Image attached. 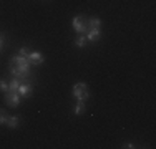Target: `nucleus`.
<instances>
[{
	"instance_id": "nucleus-17",
	"label": "nucleus",
	"mask_w": 156,
	"mask_h": 149,
	"mask_svg": "<svg viewBox=\"0 0 156 149\" xmlns=\"http://www.w3.org/2000/svg\"><path fill=\"white\" fill-rule=\"evenodd\" d=\"M3 43H5V38H3V35H0V50L3 48Z\"/></svg>"
},
{
	"instance_id": "nucleus-13",
	"label": "nucleus",
	"mask_w": 156,
	"mask_h": 149,
	"mask_svg": "<svg viewBox=\"0 0 156 149\" xmlns=\"http://www.w3.org/2000/svg\"><path fill=\"white\" fill-rule=\"evenodd\" d=\"M7 118H9V114H7L5 109H0V124H5Z\"/></svg>"
},
{
	"instance_id": "nucleus-11",
	"label": "nucleus",
	"mask_w": 156,
	"mask_h": 149,
	"mask_svg": "<svg viewBox=\"0 0 156 149\" xmlns=\"http://www.w3.org/2000/svg\"><path fill=\"white\" fill-rule=\"evenodd\" d=\"M85 109H87V104H85V101H80V99H78L76 104H75V109H73V113H75L76 116H80V114L85 113Z\"/></svg>"
},
{
	"instance_id": "nucleus-3",
	"label": "nucleus",
	"mask_w": 156,
	"mask_h": 149,
	"mask_svg": "<svg viewBox=\"0 0 156 149\" xmlns=\"http://www.w3.org/2000/svg\"><path fill=\"white\" fill-rule=\"evenodd\" d=\"M72 25H73V30H75L76 33H87V30H88V22H87V18H85L83 15L73 17Z\"/></svg>"
},
{
	"instance_id": "nucleus-5",
	"label": "nucleus",
	"mask_w": 156,
	"mask_h": 149,
	"mask_svg": "<svg viewBox=\"0 0 156 149\" xmlns=\"http://www.w3.org/2000/svg\"><path fill=\"white\" fill-rule=\"evenodd\" d=\"M18 95H20L22 99H27V98H32L33 95V83L32 81H25V83H20L18 86Z\"/></svg>"
},
{
	"instance_id": "nucleus-2",
	"label": "nucleus",
	"mask_w": 156,
	"mask_h": 149,
	"mask_svg": "<svg viewBox=\"0 0 156 149\" xmlns=\"http://www.w3.org/2000/svg\"><path fill=\"white\" fill-rule=\"evenodd\" d=\"M72 96L80 101H87L90 98V91H88V85L87 83H75L72 88Z\"/></svg>"
},
{
	"instance_id": "nucleus-9",
	"label": "nucleus",
	"mask_w": 156,
	"mask_h": 149,
	"mask_svg": "<svg viewBox=\"0 0 156 149\" xmlns=\"http://www.w3.org/2000/svg\"><path fill=\"white\" fill-rule=\"evenodd\" d=\"M87 22H88V28H101V25H103L101 18H98V17H90V18H87Z\"/></svg>"
},
{
	"instance_id": "nucleus-10",
	"label": "nucleus",
	"mask_w": 156,
	"mask_h": 149,
	"mask_svg": "<svg viewBox=\"0 0 156 149\" xmlns=\"http://www.w3.org/2000/svg\"><path fill=\"white\" fill-rule=\"evenodd\" d=\"M73 43H75V47H78V48H85V47H87V43H88V40H87V36H85L83 33H78Z\"/></svg>"
},
{
	"instance_id": "nucleus-16",
	"label": "nucleus",
	"mask_w": 156,
	"mask_h": 149,
	"mask_svg": "<svg viewBox=\"0 0 156 149\" xmlns=\"http://www.w3.org/2000/svg\"><path fill=\"white\" fill-rule=\"evenodd\" d=\"M123 147H128V149H135V147H138V146H136V144H133V143H126Z\"/></svg>"
},
{
	"instance_id": "nucleus-14",
	"label": "nucleus",
	"mask_w": 156,
	"mask_h": 149,
	"mask_svg": "<svg viewBox=\"0 0 156 149\" xmlns=\"http://www.w3.org/2000/svg\"><path fill=\"white\" fill-rule=\"evenodd\" d=\"M28 53H30V50H28L27 47L18 48V55H20V57H28Z\"/></svg>"
},
{
	"instance_id": "nucleus-15",
	"label": "nucleus",
	"mask_w": 156,
	"mask_h": 149,
	"mask_svg": "<svg viewBox=\"0 0 156 149\" xmlns=\"http://www.w3.org/2000/svg\"><path fill=\"white\" fill-rule=\"evenodd\" d=\"M0 91H2V93L9 91V83H7L5 80H0Z\"/></svg>"
},
{
	"instance_id": "nucleus-1",
	"label": "nucleus",
	"mask_w": 156,
	"mask_h": 149,
	"mask_svg": "<svg viewBox=\"0 0 156 149\" xmlns=\"http://www.w3.org/2000/svg\"><path fill=\"white\" fill-rule=\"evenodd\" d=\"M9 71L13 78H18L20 81L27 80L32 76V65L27 57H12L9 60Z\"/></svg>"
},
{
	"instance_id": "nucleus-4",
	"label": "nucleus",
	"mask_w": 156,
	"mask_h": 149,
	"mask_svg": "<svg viewBox=\"0 0 156 149\" xmlns=\"http://www.w3.org/2000/svg\"><path fill=\"white\" fill-rule=\"evenodd\" d=\"M3 101H5V104H7V106H10V108H18V106H20L22 98H20L18 93L5 91V93H3Z\"/></svg>"
},
{
	"instance_id": "nucleus-7",
	"label": "nucleus",
	"mask_w": 156,
	"mask_h": 149,
	"mask_svg": "<svg viewBox=\"0 0 156 149\" xmlns=\"http://www.w3.org/2000/svg\"><path fill=\"white\" fill-rule=\"evenodd\" d=\"M85 36H87V40H88V42H91V43L98 42V40L101 38V28H88Z\"/></svg>"
},
{
	"instance_id": "nucleus-12",
	"label": "nucleus",
	"mask_w": 156,
	"mask_h": 149,
	"mask_svg": "<svg viewBox=\"0 0 156 149\" xmlns=\"http://www.w3.org/2000/svg\"><path fill=\"white\" fill-rule=\"evenodd\" d=\"M20 83H22V81L18 80V78H13V80L9 83V91L17 93V91H18V86H20Z\"/></svg>"
},
{
	"instance_id": "nucleus-6",
	"label": "nucleus",
	"mask_w": 156,
	"mask_h": 149,
	"mask_svg": "<svg viewBox=\"0 0 156 149\" xmlns=\"http://www.w3.org/2000/svg\"><path fill=\"white\" fill-rule=\"evenodd\" d=\"M27 58H28V61H30L32 66H40V65H43V61H45V57H43V53H42V51H38V50L30 51Z\"/></svg>"
},
{
	"instance_id": "nucleus-8",
	"label": "nucleus",
	"mask_w": 156,
	"mask_h": 149,
	"mask_svg": "<svg viewBox=\"0 0 156 149\" xmlns=\"http://www.w3.org/2000/svg\"><path fill=\"white\" fill-rule=\"evenodd\" d=\"M5 126L9 129H17L18 126H20V116H10L9 114V118H7V121H5Z\"/></svg>"
}]
</instances>
